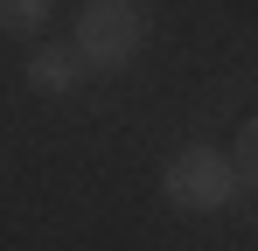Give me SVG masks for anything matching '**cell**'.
I'll use <instances>...</instances> for the list:
<instances>
[{"instance_id": "obj_3", "label": "cell", "mask_w": 258, "mask_h": 251, "mask_svg": "<svg viewBox=\"0 0 258 251\" xmlns=\"http://www.w3.org/2000/svg\"><path fill=\"white\" fill-rule=\"evenodd\" d=\"M28 84H35V91H70V84H77V49H42V56L28 63Z\"/></svg>"}, {"instance_id": "obj_5", "label": "cell", "mask_w": 258, "mask_h": 251, "mask_svg": "<svg viewBox=\"0 0 258 251\" xmlns=\"http://www.w3.org/2000/svg\"><path fill=\"white\" fill-rule=\"evenodd\" d=\"M230 167H237L244 181H258V119L244 126V133H237V154H230Z\"/></svg>"}, {"instance_id": "obj_4", "label": "cell", "mask_w": 258, "mask_h": 251, "mask_svg": "<svg viewBox=\"0 0 258 251\" xmlns=\"http://www.w3.org/2000/svg\"><path fill=\"white\" fill-rule=\"evenodd\" d=\"M42 14H49V0H0V28H42Z\"/></svg>"}, {"instance_id": "obj_2", "label": "cell", "mask_w": 258, "mask_h": 251, "mask_svg": "<svg viewBox=\"0 0 258 251\" xmlns=\"http://www.w3.org/2000/svg\"><path fill=\"white\" fill-rule=\"evenodd\" d=\"M237 189V167L223 161L216 147H188L168 161V196L181 209H223V196Z\"/></svg>"}, {"instance_id": "obj_1", "label": "cell", "mask_w": 258, "mask_h": 251, "mask_svg": "<svg viewBox=\"0 0 258 251\" xmlns=\"http://www.w3.org/2000/svg\"><path fill=\"white\" fill-rule=\"evenodd\" d=\"M140 49V7L133 0H91L77 14V56H91L98 70H119Z\"/></svg>"}]
</instances>
